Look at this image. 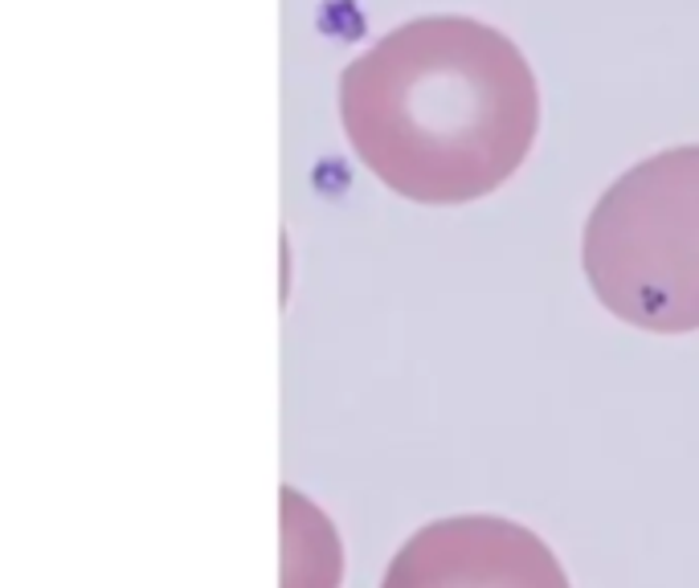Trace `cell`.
<instances>
[{
	"label": "cell",
	"instance_id": "1",
	"mask_svg": "<svg viewBox=\"0 0 699 588\" xmlns=\"http://www.w3.org/2000/svg\"><path fill=\"white\" fill-rule=\"evenodd\" d=\"M585 270L617 320L699 331V164L654 160L594 209Z\"/></svg>",
	"mask_w": 699,
	"mask_h": 588
},
{
	"label": "cell",
	"instance_id": "2",
	"mask_svg": "<svg viewBox=\"0 0 699 588\" xmlns=\"http://www.w3.org/2000/svg\"><path fill=\"white\" fill-rule=\"evenodd\" d=\"M380 588H569V576L528 527L495 515H459L413 531Z\"/></svg>",
	"mask_w": 699,
	"mask_h": 588
}]
</instances>
